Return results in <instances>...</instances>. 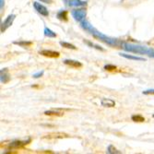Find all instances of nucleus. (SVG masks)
Returning a JSON list of instances; mask_svg holds the SVG:
<instances>
[{"label":"nucleus","mask_w":154,"mask_h":154,"mask_svg":"<svg viewBox=\"0 0 154 154\" xmlns=\"http://www.w3.org/2000/svg\"><path fill=\"white\" fill-rule=\"evenodd\" d=\"M122 48L125 51L129 52V53H134V54H148V55H149V57H154V50L151 48H149L147 46L124 43Z\"/></svg>","instance_id":"obj_1"},{"label":"nucleus","mask_w":154,"mask_h":154,"mask_svg":"<svg viewBox=\"0 0 154 154\" xmlns=\"http://www.w3.org/2000/svg\"><path fill=\"white\" fill-rule=\"evenodd\" d=\"M92 36L98 40H100L102 42L111 47H114V48H122L123 47V42L117 40V39H114V38H111V37H108L107 35L98 32L97 30L93 32Z\"/></svg>","instance_id":"obj_2"},{"label":"nucleus","mask_w":154,"mask_h":154,"mask_svg":"<svg viewBox=\"0 0 154 154\" xmlns=\"http://www.w3.org/2000/svg\"><path fill=\"white\" fill-rule=\"evenodd\" d=\"M71 15L74 18L75 20L81 22L82 20H85L86 16H87V11L85 8H79V9H75L71 11Z\"/></svg>","instance_id":"obj_3"},{"label":"nucleus","mask_w":154,"mask_h":154,"mask_svg":"<svg viewBox=\"0 0 154 154\" xmlns=\"http://www.w3.org/2000/svg\"><path fill=\"white\" fill-rule=\"evenodd\" d=\"M32 139L29 138L27 140H15V141H12L11 143L8 144V149H21L23 148L25 145H28L31 142Z\"/></svg>","instance_id":"obj_4"},{"label":"nucleus","mask_w":154,"mask_h":154,"mask_svg":"<svg viewBox=\"0 0 154 154\" xmlns=\"http://www.w3.org/2000/svg\"><path fill=\"white\" fill-rule=\"evenodd\" d=\"M15 18H16L15 14H10V15H8L7 17V19L1 24V32H6L8 29V28L12 25L14 20H15Z\"/></svg>","instance_id":"obj_5"},{"label":"nucleus","mask_w":154,"mask_h":154,"mask_svg":"<svg viewBox=\"0 0 154 154\" xmlns=\"http://www.w3.org/2000/svg\"><path fill=\"white\" fill-rule=\"evenodd\" d=\"M33 8H34V9L39 14H41L42 16H44V17H48L49 16V11H48V9L46 8L45 6L42 5L41 3H39V2H33Z\"/></svg>","instance_id":"obj_6"},{"label":"nucleus","mask_w":154,"mask_h":154,"mask_svg":"<svg viewBox=\"0 0 154 154\" xmlns=\"http://www.w3.org/2000/svg\"><path fill=\"white\" fill-rule=\"evenodd\" d=\"M39 54H42V55H44V57H50V58H57V57H60V53L59 52L53 51V50H47V49L40 51Z\"/></svg>","instance_id":"obj_7"},{"label":"nucleus","mask_w":154,"mask_h":154,"mask_svg":"<svg viewBox=\"0 0 154 154\" xmlns=\"http://www.w3.org/2000/svg\"><path fill=\"white\" fill-rule=\"evenodd\" d=\"M64 64L70 66V67H73V68H79L82 66V64L79 61H76V60H72V59H66L64 60Z\"/></svg>","instance_id":"obj_8"},{"label":"nucleus","mask_w":154,"mask_h":154,"mask_svg":"<svg viewBox=\"0 0 154 154\" xmlns=\"http://www.w3.org/2000/svg\"><path fill=\"white\" fill-rule=\"evenodd\" d=\"M101 104L103 107H115L116 106V102L112 99H106V98H103V99L101 100Z\"/></svg>","instance_id":"obj_9"},{"label":"nucleus","mask_w":154,"mask_h":154,"mask_svg":"<svg viewBox=\"0 0 154 154\" xmlns=\"http://www.w3.org/2000/svg\"><path fill=\"white\" fill-rule=\"evenodd\" d=\"M121 57L127 58V59H129V60H134V61H146L147 59L144 58V57H135V55H132V54H120Z\"/></svg>","instance_id":"obj_10"},{"label":"nucleus","mask_w":154,"mask_h":154,"mask_svg":"<svg viewBox=\"0 0 154 154\" xmlns=\"http://www.w3.org/2000/svg\"><path fill=\"white\" fill-rule=\"evenodd\" d=\"M10 80V76L8 74V71L7 68L1 69V82L2 83H8Z\"/></svg>","instance_id":"obj_11"},{"label":"nucleus","mask_w":154,"mask_h":154,"mask_svg":"<svg viewBox=\"0 0 154 154\" xmlns=\"http://www.w3.org/2000/svg\"><path fill=\"white\" fill-rule=\"evenodd\" d=\"M68 5L70 7H85L87 2L82 1V0H69Z\"/></svg>","instance_id":"obj_12"},{"label":"nucleus","mask_w":154,"mask_h":154,"mask_svg":"<svg viewBox=\"0 0 154 154\" xmlns=\"http://www.w3.org/2000/svg\"><path fill=\"white\" fill-rule=\"evenodd\" d=\"M14 45H17L20 47H23V48H27V47H30L32 45V42H30V41H19V42H14L13 43Z\"/></svg>","instance_id":"obj_13"},{"label":"nucleus","mask_w":154,"mask_h":154,"mask_svg":"<svg viewBox=\"0 0 154 154\" xmlns=\"http://www.w3.org/2000/svg\"><path fill=\"white\" fill-rule=\"evenodd\" d=\"M67 14H68V12L66 11V10H60V11H58L57 12V19L59 20H62V21H66L68 19H67Z\"/></svg>","instance_id":"obj_14"},{"label":"nucleus","mask_w":154,"mask_h":154,"mask_svg":"<svg viewBox=\"0 0 154 154\" xmlns=\"http://www.w3.org/2000/svg\"><path fill=\"white\" fill-rule=\"evenodd\" d=\"M45 116H62L64 114L61 113V112H57V111H54V110H49V111H45Z\"/></svg>","instance_id":"obj_15"},{"label":"nucleus","mask_w":154,"mask_h":154,"mask_svg":"<svg viewBox=\"0 0 154 154\" xmlns=\"http://www.w3.org/2000/svg\"><path fill=\"white\" fill-rule=\"evenodd\" d=\"M44 33H45V35L46 37H48V38H55V37L57 36V33L54 32L51 29H49V28H47V27L45 28Z\"/></svg>","instance_id":"obj_16"},{"label":"nucleus","mask_w":154,"mask_h":154,"mask_svg":"<svg viewBox=\"0 0 154 154\" xmlns=\"http://www.w3.org/2000/svg\"><path fill=\"white\" fill-rule=\"evenodd\" d=\"M60 45L64 48L66 49H71V50H77V47L74 45H71L70 43H67V42H60Z\"/></svg>","instance_id":"obj_17"},{"label":"nucleus","mask_w":154,"mask_h":154,"mask_svg":"<svg viewBox=\"0 0 154 154\" xmlns=\"http://www.w3.org/2000/svg\"><path fill=\"white\" fill-rule=\"evenodd\" d=\"M67 137V135L64 134V133H52V134L47 135L45 137H48V138H54V137L62 138V137Z\"/></svg>","instance_id":"obj_18"},{"label":"nucleus","mask_w":154,"mask_h":154,"mask_svg":"<svg viewBox=\"0 0 154 154\" xmlns=\"http://www.w3.org/2000/svg\"><path fill=\"white\" fill-rule=\"evenodd\" d=\"M84 43L87 44L89 46L93 47V48H95V49H97V50H99V51H104V49H103V47H101L100 45H95V44L91 43V42H90V41H85V40H84Z\"/></svg>","instance_id":"obj_19"},{"label":"nucleus","mask_w":154,"mask_h":154,"mask_svg":"<svg viewBox=\"0 0 154 154\" xmlns=\"http://www.w3.org/2000/svg\"><path fill=\"white\" fill-rule=\"evenodd\" d=\"M131 119H132V121L137 122V123H142V122L145 121V118H144L142 116H140V115H135V116H132Z\"/></svg>","instance_id":"obj_20"},{"label":"nucleus","mask_w":154,"mask_h":154,"mask_svg":"<svg viewBox=\"0 0 154 154\" xmlns=\"http://www.w3.org/2000/svg\"><path fill=\"white\" fill-rule=\"evenodd\" d=\"M107 152L110 153V154H120L121 151H119L117 149H116L113 145H109L108 146V149H107Z\"/></svg>","instance_id":"obj_21"},{"label":"nucleus","mask_w":154,"mask_h":154,"mask_svg":"<svg viewBox=\"0 0 154 154\" xmlns=\"http://www.w3.org/2000/svg\"><path fill=\"white\" fill-rule=\"evenodd\" d=\"M105 70H107V71H114V70H116V69L117 68L116 67V66H115V65H112V64H107V65H105L104 66V67H103Z\"/></svg>","instance_id":"obj_22"},{"label":"nucleus","mask_w":154,"mask_h":154,"mask_svg":"<svg viewBox=\"0 0 154 154\" xmlns=\"http://www.w3.org/2000/svg\"><path fill=\"white\" fill-rule=\"evenodd\" d=\"M43 75H44V71H39V72L33 74L32 77H33L34 79H39V78H41V77H43Z\"/></svg>","instance_id":"obj_23"},{"label":"nucleus","mask_w":154,"mask_h":154,"mask_svg":"<svg viewBox=\"0 0 154 154\" xmlns=\"http://www.w3.org/2000/svg\"><path fill=\"white\" fill-rule=\"evenodd\" d=\"M143 94H144V95H149V94H153V95H154V89L144 91H143Z\"/></svg>","instance_id":"obj_24"},{"label":"nucleus","mask_w":154,"mask_h":154,"mask_svg":"<svg viewBox=\"0 0 154 154\" xmlns=\"http://www.w3.org/2000/svg\"><path fill=\"white\" fill-rule=\"evenodd\" d=\"M41 2L43 3H46V4H52L53 3V0H40Z\"/></svg>","instance_id":"obj_25"},{"label":"nucleus","mask_w":154,"mask_h":154,"mask_svg":"<svg viewBox=\"0 0 154 154\" xmlns=\"http://www.w3.org/2000/svg\"><path fill=\"white\" fill-rule=\"evenodd\" d=\"M3 4H4V0H1V9L3 8Z\"/></svg>","instance_id":"obj_26"},{"label":"nucleus","mask_w":154,"mask_h":154,"mask_svg":"<svg viewBox=\"0 0 154 154\" xmlns=\"http://www.w3.org/2000/svg\"><path fill=\"white\" fill-rule=\"evenodd\" d=\"M153 117H154V115H153Z\"/></svg>","instance_id":"obj_27"}]
</instances>
